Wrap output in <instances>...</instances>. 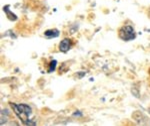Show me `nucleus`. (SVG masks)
<instances>
[{"mask_svg":"<svg viewBox=\"0 0 150 126\" xmlns=\"http://www.w3.org/2000/svg\"><path fill=\"white\" fill-rule=\"evenodd\" d=\"M11 107L13 108L15 114L20 118L21 121L26 125H32L35 124L34 122H30V116L32 115V110L30 106L26 104H16V103H10Z\"/></svg>","mask_w":150,"mask_h":126,"instance_id":"nucleus-1","label":"nucleus"},{"mask_svg":"<svg viewBox=\"0 0 150 126\" xmlns=\"http://www.w3.org/2000/svg\"><path fill=\"white\" fill-rule=\"evenodd\" d=\"M136 34L131 26H123L119 30V37L123 41H131L135 38Z\"/></svg>","mask_w":150,"mask_h":126,"instance_id":"nucleus-2","label":"nucleus"},{"mask_svg":"<svg viewBox=\"0 0 150 126\" xmlns=\"http://www.w3.org/2000/svg\"><path fill=\"white\" fill-rule=\"evenodd\" d=\"M71 48V40L70 39H63L59 44V50L63 53L68 52Z\"/></svg>","mask_w":150,"mask_h":126,"instance_id":"nucleus-3","label":"nucleus"},{"mask_svg":"<svg viewBox=\"0 0 150 126\" xmlns=\"http://www.w3.org/2000/svg\"><path fill=\"white\" fill-rule=\"evenodd\" d=\"M44 35L46 36L47 38H55V37H57V36H59V31L56 30V29L47 30V31H45Z\"/></svg>","mask_w":150,"mask_h":126,"instance_id":"nucleus-4","label":"nucleus"},{"mask_svg":"<svg viewBox=\"0 0 150 126\" xmlns=\"http://www.w3.org/2000/svg\"><path fill=\"white\" fill-rule=\"evenodd\" d=\"M56 65H57V62L55 60H53L51 63H50V66H49V72H54L55 68H56Z\"/></svg>","mask_w":150,"mask_h":126,"instance_id":"nucleus-5","label":"nucleus"},{"mask_svg":"<svg viewBox=\"0 0 150 126\" xmlns=\"http://www.w3.org/2000/svg\"><path fill=\"white\" fill-rule=\"evenodd\" d=\"M75 116H82V113H79V111H77V112L74 113Z\"/></svg>","mask_w":150,"mask_h":126,"instance_id":"nucleus-6","label":"nucleus"}]
</instances>
